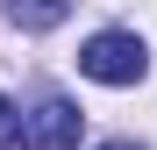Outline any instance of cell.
<instances>
[{"mask_svg": "<svg viewBox=\"0 0 157 150\" xmlns=\"http://www.w3.org/2000/svg\"><path fill=\"white\" fill-rule=\"evenodd\" d=\"M100 150H143V143H100Z\"/></svg>", "mask_w": 157, "mask_h": 150, "instance_id": "5", "label": "cell"}, {"mask_svg": "<svg viewBox=\"0 0 157 150\" xmlns=\"http://www.w3.org/2000/svg\"><path fill=\"white\" fill-rule=\"evenodd\" d=\"M21 143H29V150H71L78 143V107L64 93H43L36 107L21 114Z\"/></svg>", "mask_w": 157, "mask_h": 150, "instance_id": "2", "label": "cell"}, {"mask_svg": "<svg viewBox=\"0 0 157 150\" xmlns=\"http://www.w3.org/2000/svg\"><path fill=\"white\" fill-rule=\"evenodd\" d=\"M14 143H21V107L0 93V150H14Z\"/></svg>", "mask_w": 157, "mask_h": 150, "instance_id": "4", "label": "cell"}, {"mask_svg": "<svg viewBox=\"0 0 157 150\" xmlns=\"http://www.w3.org/2000/svg\"><path fill=\"white\" fill-rule=\"evenodd\" d=\"M14 29H57V21H64V7H57V0H36V7H21V0H14Z\"/></svg>", "mask_w": 157, "mask_h": 150, "instance_id": "3", "label": "cell"}, {"mask_svg": "<svg viewBox=\"0 0 157 150\" xmlns=\"http://www.w3.org/2000/svg\"><path fill=\"white\" fill-rule=\"evenodd\" d=\"M78 71L100 79V86H136L143 71H150V50H143L136 29H100L86 50H78Z\"/></svg>", "mask_w": 157, "mask_h": 150, "instance_id": "1", "label": "cell"}]
</instances>
